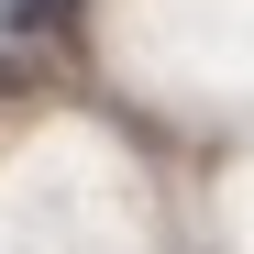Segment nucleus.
I'll use <instances>...</instances> for the list:
<instances>
[{
	"mask_svg": "<svg viewBox=\"0 0 254 254\" xmlns=\"http://www.w3.org/2000/svg\"><path fill=\"white\" fill-rule=\"evenodd\" d=\"M66 11H77V0H11V33H56Z\"/></svg>",
	"mask_w": 254,
	"mask_h": 254,
	"instance_id": "1",
	"label": "nucleus"
}]
</instances>
